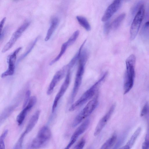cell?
Returning <instances> with one entry per match:
<instances>
[{
	"label": "cell",
	"instance_id": "cell-31",
	"mask_svg": "<svg viewBox=\"0 0 149 149\" xmlns=\"http://www.w3.org/2000/svg\"><path fill=\"white\" fill-rule=\"evenodd\" d=\"M149 109V105L148 103L145 104L143 107L141 112V116H143L146 115L148 113Z\"/></svg>",
	"mask_w": 149,
	"mask_h": 149
},
{
	"label": "cell",
	"instance_id": "cell-14",
	"mask_svg": "<svg viewBox=\"0 0 149 149\" xmlns=\"http://www.w3.org/2000/svg\"><path fill=\"white\" fill-rule=\"evenodd\" d=\"M40 111H36L29 120L25 131L24 132L26 135L29 133L35 127L39 119Z\"/></svg>",
	"mask_w": 149,
	"mask_h": 149
},
{
	"label": "cell",
	"instance_id": "cell-24",
	"mask_svg": "<svg viewBox=\"0 0 149 149\" xmlns=\"http://www.w3.org/2000/svg\"><path fill=\"white\" fill-rule=\"evenodd\" d=\"M79 34V31L77 30L73 33L71 36L70 37L66 42L69 46L73 44L76 41Z\"/></svg>",
	"mask_w": 149,
	"mask_h": 149
},
{
	"label": "cell",
	"instance_id": "cell-8",
	"mask_svg": "<svg viewBox=\"0 0 149 149\" xmlns=\"http://www.w3.org/2000/svg\"><path fill=\"white\" fill-rule=\"evenodd\" d=\"M21 49V47H18L7 57V60L8 67L7 70L2 74L1 77L2 78L14 74L17 56Z\"/></svg>",
	"mask_w": 149,
	"mask_h": 149
},
{
	"label": "cell",
	"instance_id": "cell-9",
	"mask_svg": "<svg viewBox=\"0 0 149 149\" xmlns=\"http://www.w3.org/2000/svg\"><path fill=\"white\" fill-rule=\"evenodd\" d=\"M70 79L71 70H70L67 73L65 79L55 97L52 107V112H54L59 100L63 96L68 89L70 83Z\"/></svg>",
	"mask_w": 149,
	"mask_h": 149
},
{
	"label": "cell",
	"instance_id": "cell-27",
	"mask_svg": "<svg viewBox=\"0 0 149 149\" xmlns=\"http://www.w3.org/2000/svg\"><path fill=\"white\" fill-rule=\"evenodd\" d=\"M25 135V134L24 132L21 134V136L17 142L14 149H22L23 140Z\"/></svg>",
	"mask_w": 149,
	"mask_h": 149
},
{
	"label": "cell",
	"instance_id": "cell-12",
	"mask_svg": "<svg viewBox=\"0 0 149 149\" xmlns=\"http://www.w3.org/2000/svg\"><path fill=\"white\" fill-rule=\"evenodd\" d=\"M121 4V1H114L107 8L102 18V22H106L118 10Z\"/></svg>",
	"mask_w": 149,
	"mask_h": 149
},
{
	"label": "cell",
	"instance_id": "cell-22",
	"mask_svg": "<svg viewBox=\"0 0 149 149\" xmlns=\"http://www.w3.org/2000/svg\"><path fill=\"white\" fill-rule=\"evenodd\" d=\"M29 111L27 108L25 107L23 108V110L17 116L16 121L18 125H20L22 124Z\"/></svg>",
	"mask_w": 149,
	"mask_h": 149
},
{
	"label": "cell",
	"instance_id": "cell-7",
	"mask_svg": "<svg viewBox=\"0 0 149 149\" xmlns=\"http://www.w3.org/2000/svg\"><path fill=\"white\" fill-rule=\"evenodd\" d=\"M30 24L28 21L24 23L13 34L10 39L3 48L2 52L4 53L10 49Z\"/></svg>",
	"mask_w": 149,
	"mask_h": 149
},
{
	"label": "cell",
	"instance_id": "cell-33",
	"mask_svg": "<svg viewBox=\"0 0 149 149\" xmlns=\"http://www.w3.org/2000/svg\"><path fill=\"white\" fill-rule=\"evenodd\" d=\"M149 148V136H146L145 140L142 145V149H148Z\"/></svg>",
	"mask_w": 149,
	"mask_h": 149
},
{
	"label": "cell",
	"instance_id": "cell-19",
	"mask_svg": "<svg viewBox=\"0 0 149 149\" xmlns=\"http://www.w3.org/2000/svg\"><path fill=\"white\" fill-rule=\"evenodd\" d=\"M76 18L79 24L87 31H90L91 30V25L85 17L81 16H77Z\"/></svg>",
	"mask_w": 149,
	"mask_h": 149
},
{
	"label": "cell",
	"instance_id": "cell-16",
	"mask_svg": "<svg viewBox=\"0 0 149 149\" xmlns=\"http://www.w3.org/2000/svg\"><path fill=\"white\" fill-rule=\"evenodd\" d=\"M17 106V104L11 105L4 109L0 115V123L1 124L12 113Z\"/></svg>",
	"mask_w": 149,
	"mask_h": 149
},
{
	"label": "cell",
	"instance_id": "cell-3",
	"mask_svg": "<svg viewBox=\"0 0 149 149\" xmlns=\"http://www.w3.org/2000/svg\"><path fill=\"white\" fill-rule=\"evenodd\" d=\"M136 61V57L133 54L130 56L126 60V70L123 86L124 94L128 93L133 87L135 77Z\"/></svg>",
	"mask_w": 149,
	"mask_h": 149
},
{
	"label": "cell",
	"instance_id": "cell-2",
	"mask_svg": "<svg viewBox=\"0 0 149 149\" xmlns=\"http://www.w3.org/2000/svg\"><path fill=\"white\" fill-rule=\"evenodd\" d=\"M107 74L108 72H105L99 79L86 90L78 100L72 104L69 109V111H74L91 99L96 94L98 88L106 77Z\"/></svg>",
	"mask_w": 149,
	"mask_h": 149
},
{
	"label": "cell",
	"instance_id": "cell-26",
	"mask_svg": "<svg viewBox=\"0 0 149 149\" xmlns=\"http://www.w3.org/2000/svg\"><path fill=\"white\" fill-rule=\"evenodd\" d=\"M37 101V98L35 96L30 97V99L26 105V107L29 111L36 104Z\"/></svg>",
	"mask_w": 149,
	"mask_h": 149
},
{
	"label": "cell",
	"instance_id": "cell-11",
	"mask_svg": "<svg viewBox=\"0 0 149 149\" xmlns=\"http://www.w3.org/2000/svg\"><path fill=\"white\" fill-rule=\"evenodd\" d=\"M115 106V104H113L107 112L100 120L95 130L94 136L98 135L105 126L113 113Z\"/></svg>",
	"mask_w": 149,
	"mask_h": 149
},
{
	"label": "cell",
	"instance_id": "cell-36",
	"mask_svg": "<svg viewBox=\"0 0 149 149\" xmlns=\"http://www.w3.org/2000/svg\"><path fill=\"white\" fill-rule=\"evenodd\" d=\"M131 148L126 143V145L120 148L119 149H130Z\"/></svg>",
	"mask_w": 149,
	"mask_h": 149
},
{
	"label": "cell",
	"instance_id": "cell-1",
	"mask_svg": "<svg viewBox=\"0 0 149 149\" xmlns=\"http://www.w3.org/2000/svg\"><path fill=\"white\" fill-rule=\"evenodd\" d=\"M88 56V52L86 49H84L81 51L78 61V66L76 74L74 86L70 99V103H72L73 102L81 86L84 72L85 66Z\"/></svg>",
	"mask_w": 149,
	"mask_h": 149
},
{
	"label": "cell",
	"instance_id": "cell-28",
	"mask_svg": "<svg viewBox=\"0 0 149 149\" xmlns=\"http://www.w3.org/2000/svg\"><path fill=\"white\" fill-rule=\"evenodd\" d=\"M86 143V140L82 138L74 147L73 149H83Z\"/></svg>",
	"mask_w": 149,
	"mask_h": 149
},
{
	"label": "cell",
	"instance_id": "cell-20",
	"mask_svg": "<svg viewBox=\"0 0 149 149\" xmlns=\"http://www.w3.org/2000/svg\"><path fill=\"white\" fill-rule=\"evenodd\" d=\"M141 131V128L140 127H138L133 134L132 135L127 144L131 148L134 143L137 139L139 136Z\"/></svg>",
	"mask_w": 149,
	"mask_h": 149
},
{
	"label": "cell",
	"instance_id": "cell-35",
	"mask_svg": "<svg viewBox=\"0 0 149 149\" xmlns=\"http://www.w3.org/2000/svg\"><path fill=\"white\" fill-rule=\"evenodd\" d=\"M6 17H4L1 20L0 22V28L1 32L2 31L3 28V27L5 22L6 21Z\"/></svg>",
	"mask_w": 149,
	"mask_h": 149
},
{
	"label": "cell",
	"instance_id": "cell-21",
	"mask_svg": "<svg viewBox=\"0 0 149 149\" xmlns=\"http://www.w3.org/2000/svg\"><path fill=\"white\" fill-rule=\"evenodd\" d=\"M68 46L69 45L66 42L63 44L61 47L60 51L58 54L54 59L50 62L49 63L50 65H52L60 59L65 52Z\"/></svg>",
	"mask_w": 149,
	"mask_h": 149
},
{
	"label": "cell",
	"instance_id": "cell-17",
	"mask_svg": "<svg viewBox=\"0 0 149 149\" xmlns=\"http://www.w3.org/2000/svg\"><path fill=\"white\" fill-rule=\"evenodd\" d=\"M117 138L116 133H114L102 145L100 149H110L115 143Z\"/></svg>",
	"mask_w": 149,
	"mask_h": 149
},
{
	"label": "cell",
	"instance_id": "cell-34",
	"mask_svg": "<svg viewBox=\"0 0 149 149\" xmlns=\"http://www.w3.org/2000/svg\"><path fill=\"white\" fill-rule=\"evenodd\" d=\"M4 139L0 138V149H5Z\"/></svg>",
	"mask_w": 149,
	"mask_h": 149
},
{
	"label": "cell",
	"instance_id": "cell-30",
	"mask_svg": "<svg viewBox=\"0 0 149 149\" xmlns=\"http://www.w3.org/2000/svg\"><path fill=\"white\" fill-rule=\"evenodd\" d=\"M124 135V134L123 135L120 137L112 149H118V148L124 141L125 138Z\"/></svg>",
	"mask_w": 149,
	"mask_h": 149
},
{
	"label": "cell",
	"instance_id": "cell-4",
	"mask_svg": "<svg viewBox=\"0 0 149 149\" xmlns=\"http://www.w3.org/2000/svg\"><path fill=\"white\" fill-rule=\"evenodd\" d=\"M98 98L97 93L76 116L72 123L73 127L77 126L92 113L98 105Z\"/></svg>",
	"mask_w": 149,
	"mask_h": 149
},
{
	"label": "cell",
	"instance_id": "cell-29",
	"mask_svg": "<svg viewBox=\"0 0 149 149\" xmlns=\"http://www.w3.org/2000/svg\"><path fill=\"white\" fill-rule=\"evenodd\" d=\"M30 94L31 92L29 90H28L26 92L23 105V108H25L26 106L30 99Z\"/></svg>",
	"mask_w": 149,
	"mask_h": 149
},
{
	"label": "cell",
	"instance_id": "cell-10",
	"mask_svg": "<svg viewBox=\"0 0 149 149\" xmlns=\"http://www.w3.org/2000/svg\"><path fill=\"white\" fill-rule=\"evenodd\" d=\"M70 70L66 65L56 72L54 76L47 89V94L48 95L52 94L57 84L63 78L66 73L67 72Z\"/></svg>",
	"mask_w": 149,
	"mask_h": 149
},
{
	"label": "cell",
	"instance_id": "cell-6",
	"mask_svg": "<svg viewBox=\"0 0 149 149\" xmlns=\"http://www.w3.org/2000/svg\"><path fill=\"white\" fill-rule=\"evenodd\" d=\"M145 12L144 6L142 4L135 16L130 29V38L133 40L136 37L143 20Z\"/></svg>",
	"mask_w": 149,
	"mask_h": 149
},
{
	"label": "cell",
	"instance_id": "cell-15",
	"mask_svg": "<svg viewBox=\"0 0 149 149\" xmlns=\"http://www.w3.org/2000/svg\"><path fill=\"white\" fill-rule=\"evenodd\" d=\"M59 23V19L56 17H53L51 21L50 26L48 29L45 40V41L49 40L57 27Z\"/></svg>",
	"mask_w": 149,
	"mask_h": 149
},
{
	"label": "cell",
	"instance_id": "cell-32",
	"mask_svg": "<svg viewBox=\"0 0 149 149\" xmlns=\"http://www.w3.org/2000/svg\"><path fill=\"white\" fill-rule=\"evenodd\" d=\"M111 29V24L109 22H107L104 24V33L106 34H108L109 32Z\"/></svg>",
	"mask_w": 149,
	"mask_h": 149
},
{
	"label": "cell",
	"instance_id": "cell-25",
	"mask_svg": "<svg viewBox=\"0 0 149 149\" xmlns=\"http://www.w3.org/2000/svg\"><path fill=\"white\" fill-rule=\"evenodd\" d=\"M38 37H37L34 40L33 42L31 44V45L29 47L28 49L21 56V57L19 59V61H21V60L23 59L28 54L31 52V51L32 49L34 47V46L35 45L37 41H38Z\"/></svg>",
	"mask_w": 149,
	"mask_h": 149
},
{
	"label": "cell",
	"instance_id": "cell-23",
	"mask_svg": "<svg viewBox=\"0 0 149 149\" xmlns=\"http://www.w3.org/2000/svg\"><path fill=\"white\" fill-rule=\"evenodd\" d=\"M141 35L145 38H149V21L143 25L141 30Z\"/></svg>",
	"mask_w": 149,
	"mask_h": 149
},
{
	"label": "cell",
	"instance_id": "cell-13",
	"mask_svg": "<svg viewBox=\"0 0 149 149\" xmlns=\"http://www.w3.org/2000/svg\"><path fill=\"white\" fill-rule=\"evenodd\" d=\"M90 123V120L89 119H87L85 120L74 132L71 137L70 140L75 142L79 136L87 129Z\"/></svg>",
	"mask_w": 149,
	"mask_h": 149
},
{
	"label": "cell",
	"instance_id": "cell-18",
	"mask_svg": "<svg viewBox=\"0 0 149 149\" xmlns=\"http://www.w3.org/2000/svg\"><path fill=\"white\" fill-rule=\"evenodd\" d=\"M125 16V13H122L116 17L111 23V29L116 30L120 26Z\"/></svg>",
	"mask_w": 149,
	"mask_h": 149
},
{
	"label": "cell",
	"instance_id": "cell-5",
	"mask_svg": "<svg viewBox=\"0 0 149 149\" xmlns=\"http://www.w3.org/2000/svg\"><path fill=\"white\" fill-rule=\"evenodd\" d=\"M51 135L50 130L48 127H42L32 141L31 147L33 149H39L44 147L49 140Z\"/></svg>",
	"mask_w": 149,
	"mask_h": 149
}]
</instances>
